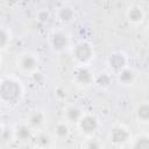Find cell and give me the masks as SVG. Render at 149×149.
I'll return each mask as SVG.
<instances>
[{"mask_svg":"<svg viewBox=\"0 0 149 149\" xmlns=\"http://www.w3.org/2000/svg\"><path fill=\"white\" fill-rule=\"evenodd\" d=\"M74 56L79 62H87L92 56V50L88 44L81 43L74 49Z\"/></svg>","mask_w":149,"mask_h":149,"instance_id":"cell-2","label":"cell"},{"mask_svg":"<svg viewBox=\"0 0 149 149\" xmlns=\"http://www.w3.org/2000/svg\"><path fill=\"white\" fill-rule=\"evenodd\" d=\"M80 127L85 133H93L98 127L97 119L93 116H85L80 120Z\"/></svg>","mask_w":149,"mask_h":149,"instance_id":"cell-3","label":"cell"},{"mask_svg":"<svg viewBox=\"0 0 149 149\" xmlns=\"http://www.w3.org/2000/svg\"><path fill=\"white\" fill-rule=\"evenodd\" d=\"M7 41H8V36H7L6 31L2 30V29H0V48L5 47L6 43H7Z\"/></svg>","mask_w":149,"mask_h":149,"instance_id":"cell-19","label":"cell"},{"mask_svg":"<svg viewBox=\"0 0 149 149\" xmlns=\"http://www.w3.org/2000/svg\"><path fill=\"white\" fill-rule=\"evenodd\" d=\"M58 16H59V19L62 21H66L68 22L73 17V10L70 7H63V8H61Z\"/></svg>","mask_w":149,"mask_h":149,"instance_id":"cell-9","label":"cell"},{"mask_svg":"<svg viewBox=\"0 0 149 149\" xmlns=\"http://www.w3.org/2000/svg\"><path fill=\"white\" fill-rule=\"evenodd\" d=\"M0 97L8 102H14L20 97V86L14 80H3L0 84Z\"/></svg>","mask_w":149,"mask_h":149,"instance_id":"cell-1","label":"cell"},{"mask_svg":"<svg viewBox=\"0 0 149 149\" xmlns=\"http://www.w3.org/2000/svg\"><path fill=\"white\" fill-rule=\"evenodd\" d=\"M142 17H143V14L140 10V8H132L128 12V19L132 22H140L142 20Z\"/></svg>","mask_w":149,"mask_h":149,"instance_id":"cell-10","label":"cell"},{"mask_svg":"<svg viewBox=\"0 0 149 149\" xmlns=\"http://www.w3.org/2000/svg\"><path fill=\"white\" fill-rule=\"evenodd\" d=\"M43 120H44V119H43L42 113L35 112V113L31 114V116H30V125H33V126H40V125H42Z\"/></svg>","mask_w":149,"mask_h":149,"instance_id":"cell-15","label":"cell"},{"mask_svg":"<svg viewBox=\"0 0 149 149\" xmlns=\"http://www.w3.org/2000/svg\"><path fill=\"white\" fill-rule=\"evenodd\" d=\"M38 20L41 22H47L49 20V13L47 10H42L38 13Z\"/></svg>","mask_w":149,"mask_h":149,"instance_id":"cell-20","label":"cell"},{"mask_svg":"<svg viewBox=\"0 0 149 149\" xmlns=\"http://www.w3.org/2000/svg\"><path fill=\"white\" fill-rule=\"evenodd\" d=\"M119 79H120V81H122L125 84H128V83H130L134 79V73L130 70H122L120 72Z\"/></svg>","mask_w":149,"mask_h":149,"instance_id":"cell-12","label":"cell"},{"mask_svg":"<svg viewBox=\"0 0 149 149\" xmlns=\"http://www.w3.org/2000/svg\"><path fill=\"white\" fill-rule=\"evenodd\" d=\"M16 135L20 140H27L30 136V129L27 126H20L16 130Z\"/></svg>","mask_w":149,"mask_h":149,"instance_id":"cell-13","label":"cell"},{"mask_svg":"<svg viewBox=\"0 0 149 149\" xmlns=\"http://www.w3.org/2000/svg\"><path fill=\"white\" fill-rule=\"evenodd\" d=\"M68 44V40H66V36L62 33H57L54 35L52 37V45L56 50H62L66 47Z\"/></svg>","mask_w":149,"mask_h":149,"instance_id":"cell-6","label":"cell"},{"mask_svg":"<svg viewBox=\"0 0 149 149\" xmlns=\"http://www.w3.org/2000/svg\"><path fill=\"white\" fill-rule=\"evenodd\" d=\"M36 65H37V62H36V59H35L33 56L27 55V56L22 57V59H21V66H22L24 70L30 71V70L35 69Z\"/></svg>","mask_w":149,"mask_h":149,"instance_id":"cell-7","label":"cell"},{"mask_svg":"<svg viewBox=\"0 0 149 149\" xmlns=\"http://www.w3.org/2000/svg\"><path fill=\"white\" fill-rule=\"evenodd\" d=\"M108 83H109V78L106 74H102L98 78V84H100V85H107Z\"/></svg>","mask_w":149,"mask_h":149,"instance_id":"cell-21","label":"cell"},{"mask_svg":"<svg viewBox=\"0 0 149 149\" xmlns=\"http://www.w3.org/2000/svg\"><path fill=\"white\" fill-rule=\"evenodd\" d=\"M86 149H99V143L95 140H92V141H90L87 143Z\"/></svg>","mask_w":149,"mask_h":149,"instance_id":"cell-22","label":"cell"},{"mask_svg":"<svg viewBox=\"0 0 149 149\" xmlns=\"http://www.w3.org/2000/svg\"><path fill=\"white\" fill-rule=\"evenodd\" d=\"M77 80L79 83H81V84H88L92 80V76H91V73H90L88 70L80 69L77 72Z\"/></svg>","mask_w":149,"mask_h":149,"instance_id":"cell-8","label":"cell"},{"mask_svg":"<svg viewBox=\"0 0 149 149\" xmlns=\"http://www.w3.org/2000/svg\"><path fill=\"white\" fill-rule=\"evenodd\" d=\"M128 136H129L128 132L125 128H115V129L112 130V134H111L112 141L115 142V143H123V142H126Z\"/></svg>","mask_w":149,"mask_h":149,"instance_id":"cell-4","label":"cell"},{"mask_svg":"<svg viewBox=\"0 0 149 149\" xmlns=\"http://www.w3.org/2000/svg\"><path fill=\"white\" fill-rule=\"evenodd\" d=\"M56 134H57L58 136H61V137L65 136V135L68 134V127H66L65 125H58V126L56 127Z\"/></svg>","mask_w":149,"mask_h":149,"instance_id":"cell-18","label":"cell"},{"mask_svg":"<svg viewBox=\"0 0 149 149\" xmlns=\"http://www.w3.org/2000/svg\"><path fill=\"white\" fill-rule=\"evenodd\" d=\"M37 142H38V144H40L41 147H47V146L49 144V142H50V139H49L48 135L41 134V135H38V137H37Z\"/></svg>","mask_w":149,"mask_h":149,"instance_id":"cell-17","label":"cell"},{"mask_svg":"<svg viewBox=\"0 0 149 149\" xmlns=\"http://www.w3.org/2000/svg\"><path fill=\"white\" fill-rule=\"evenodd\" d=\"M66 116L70 121H78L81 116V113L77 107H70L66 111Z\"/></svg>","mask_w":149,"mask_h":149,"instance_id":"cell-11","label":"cell"},{"mask_svg":"<svg viewBox=\"0 0 149 149\" xmlns=\"http://www.w3.org/2000/svg\"><path fill=\"white\" fill-rule=\"evenodd\" d=\"M126 59L125 56L121 54H113L109 57V64L114 70H121L125 66Z\"/></svg>","mask_w":149,"mask_h":149,"instance_id":"cell-5","label":"cell"},{"mask_svg":"<svg viewBox=\"0 0 149 149\" xmlns=\"http://www.w3.org/2000/svg\"><path fill=\"white\" fill-rule=\"evenodd\" d=\"M137 115H139V118L141 120L147 121L148 118H149V107H148V105H146V104L141 105L139 107V109H137Z\"/></svg>","mask_w":149,"mask_h":149,"instance_id":"cell-14","label":"cell"},{"mask_svg":"<svg viewBox=\"0 0 149 149\" xmlns=\"http://www.w3.org/2000/svg\"><path fill=\"white\" fill-rule=\"evenodd\" d=\"M134 149H149L148 137H146V136L139 137L136 143H135V146H134Z\"/></svg>","mask_w":149,"mask_h":149,"instance_id":"cell-16","label":"cell"}]
</instances>
